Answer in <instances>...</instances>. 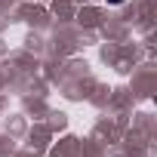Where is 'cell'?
<instances>
[{"mask_svg": "<svg viewBox=\"0 0 157 157\" xmlns=\"http://www.w3.org/2000/svg\"><path fill=\"white\" fill-rule=\"evenodd\" d=\"M108 3H114V6H117V3H123V0H108Z\"/></svg>", "mask_w": 157, "mask_h": 157, "instance_id": "6da1fadb", "label": "cell"}]
</instances>
